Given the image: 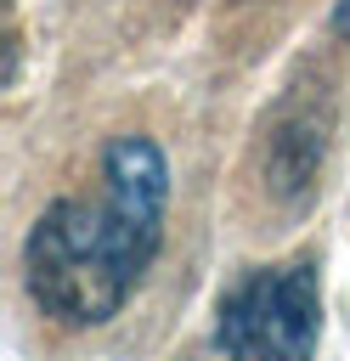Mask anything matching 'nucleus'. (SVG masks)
Returning <instances> with one entry per match:
<instances>
[{"instance_id":"7ed1b4c3","label":"nucleus","mask_w":350,"mask_h":361,"mask_svg":"<svg viewBox=\"0 0 350 361\" xmlns=\"http://www.w3.org/2000/svg\"><path fill=\"white\" fill-rule=\"evenodd\" d=\"M333 34L350 45V0H333Z\"/></svg>"},{"instance_id":"f03ea898","label":"nucleus","mask_w":350,"mask_h":361,"mask_svg":"<svg viewBox=\"0 0 350 361\" xmlns=\"http://www.w3.org/2000/svg\"><path fill=\"white\" fill-rule=\"evenodd\" d=\"M226 361H310L322 344V271L310 259L248 271L215 316Z\"/></svg>"},{"instance_id":"f257e3e1","label":"nucleus","mask_w":350,"mask_h":361,"mask_svg":"<svg viewBox=\"0 0 350 361\" xmlns=\"http://www.w3.org/2000/svg\"><path fill=\"white\" fill-rule=\"evenodd\" d=\"M169 164L158 141L119 135L102 152V197H56L23 243L28 299L62 327H102L124 310L164 243Z\"/></svg>"}]
</instances>
